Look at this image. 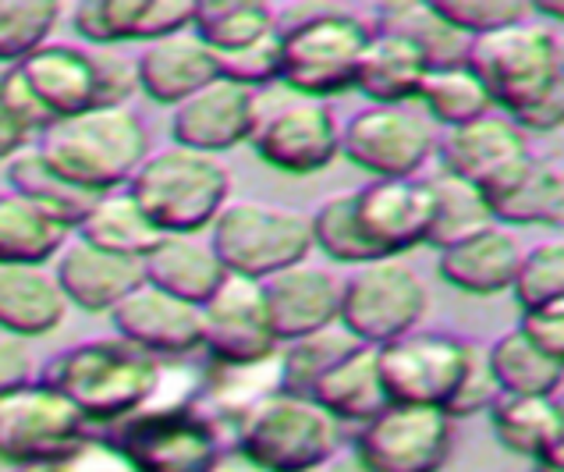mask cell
Returning <instances> with one entry per match:
<instances>
[{
    "instance_id": "21",
    "label": "cell",
    "mask_w": 564,
    "mask_h": 472,
    "mask_svg": "<svg viewBox=\"0 0 564 472\" xmlns=\"http://www.w3.org/2000/svg\"><path fill=\"white\" fill-rule=\"evenodd\" d=\"M260 288H263L273 337H278L281 345L337 323L341 281H337L330 270L310 264V259L270 273L267 281H260Z\"/></svg>"
},
{
    "instance_id": "29",
    "label": "cell",
    "mask_w": 564,
    "mask_h": 472,
    "mask_svg": "<svg viewBox=\"0 0 564 472\" xmlns=\"http://www.w3.org/2000/svg\"><path fill=\"white\" fill-rule=\"evenodd\" d=\"M64 317V302L54 273L46 267H0V334L4 337H46L54 334Z\"/></svg>"
},
{
    "instance_id": "16",
    "label": "cell",
    "mask_w": 564,
    "mask_h": 472,
    "mask_svg": "<svg viewBox=\"0 0 564 472\" xmlns=\"http://www.w3.org/2000/svg\"><path fill=\"white\" fill-rule=\"evenodd\" d=\"M351 210L377 259H401L415 246H426L430 192L423 178H369L351 189Z\"/></svg>"
},
{
    "instance_id": "30",
    "label": "cell",
    "mask_w": 564,
    "mask_h": 472,
    "mask_svg": "<svg viewBox=\"0 0 564 472\" xmlns=\"http://www.w3.org/2000/svg\"><path fill=\"white\" fill-rule=\"evenodd\" d=\"M4 178H8L4 185L11 192H19L22 200H29L40 210V214L57 221L61 227H68V232H75L78 221L89 214V206L100 200V195L68 182V178L36 150V142H29L25 150L4 160Z\"/></svg>"
},
{
    "instance_id": "48",
    "label": "cell",
    "mask_w": 564,
    "mask_h": 472,
    "mask_svg": "<svg viewBox=\"0 0 564 472\" xmlns=\"http://www.w3.org/2000/svg\"><path fill=\"white\" fill-rule=\"evenodd\" d=\"M519 331L533 341L540 352H546L551 360L564 363V305L554 309H536V313H522Z\"/></svg>"
},
{
    "instance_id": "53",
    "label": "cell",
    "mask_w": 564,
    "mask_h": 472,
    "mask_svg": "<svg viewBox=\"0 0 564 472\" xmlns=\"http://www.w3.org/2000/svg\"><path fill=\"white\" fill-rule=\"evenodd\" d=\"M11 472H54L51 465H25V469H11Z\"/></svg>"
},
{
    "instance_id": "50",
    "label": "cell",
    "mask_w": 564,
    "mask_h": 472,
    "mask_svg": "<svg viewBox=\"0 0 564 472\" xmlns=\"http://www.w3.org/2000/svg\"><path fill=\"white\" fill-rule=\"evenodd\" d=\"M32 142L29 128L19 121V114L11 110L8 93H4V68H0V160H11L19 150Z\"/></svg>"
},
{
    "instance_id": "3",
    "label": "cell",
    "mask_w": 564,
    "mask_h": 472,
    "mask_svg": "<svg viewBox=\"0 0 564 472\" xmlns=\"http://www.w3.org/2000/svg\"><path fill=\"white\" fill-rule=\"evenodd\" d=\"M156 373L160 360L115 334L61 348L43 363L36 380L54 387L61 398H68L86 416L93 433H100L147 405Z\"/></svg>"
},
{
    "instance_id": "38",
    "label": "cell",
    "mask_w": 564,
    "mask_h": 472,
    "mask_svg": "<svg viewBox=\"0 0 564 472\" xmlns=\"http://www.w3.org/2000/svg\"><path fill=\"white\" fill-rule=\"evenodd\" d=\"M188 29L214 54H228L278 32V11L263 0H203L192 11Z\"/></svg>"
},
{
    "instance_id": "40",
    "label": "cell",
    "mask_w": 564,
    "mask_h": 472,
    "mask_svg": "<svg viewBox=\"0 0 564 472\" xmlns=\"http://www.w3.org/2000/svg\"><path fill=\"white\" fill-rule=\"evenodd\" d=\"M362 345V341L351 337L341 323H330L324 331H313L305 337L284 341L278 348V363H281V390L288 395H302L310 398L313 384L324 377L327 369H334L337 363L351 355Z\"/></svg>"
},
{
    "instance_id": "11",
    "label": "cell",
    "mask_w": 564,
    "mask_h": 472,
    "mask_svg": "<svg viewBox=\"0 0 564 472\" xmlns=\"http://www.w3.org/2000/svg\"><path fill=\"white\" fill-rule=\"evenodd\" d=\"M89 433L86 416L36 377L0 395V462L11 469L57 465Z\"/></svg>"
},
{
    "instance_id": "13",
    "label": "cell",
    "mask_w": 564,
    "mask_h": 472,
    "mask_svg": "<svg viewBox=\"0 0 564 472\" xmlns=\"http://www.w3.org/2000/svg\"><path fill=\"white\" fill-rule=\"evenodd\" d=\"M337 153L369 178H415L437 153V132L412 104H369L345 121Z\"/></svg>"
},
{
    "instance_id": "37",
    "label": "cell",
    "mask_w": 564,
    "mask_h": 472,
    "mask_svg": "<svg viewBox=\"0 0 564 472\" xmlns=\"http://www.w3.org/2000/svg\"><path fill=\"white\" fill-rule=\"evenodd\" d=\"M72 235H78V238L89 242V246H96V249H107V253H118V256H132V259H142L160 238H164L124 189L104 192L100 200L89 206V214L78 221V227H75Z\"/></svg>"
},
{
    "instance_id": "5",
    "label": "cell",
    "mask_w": 564,
    "mask_h": 472,
    "mask_svg": "<svg viewBox=\"0 0 564 472\" xmlns=\"http://www.w3.org/2000/svg\"><path fill=\"white\" fill-rule=\"evenodd\" d=\"M281 83L305 100L351 89L369 22L334 4H295L278 11Z\"/></svg>"
},
{
    "instance_id": "17",
    "label": "cell",
    "mask_w": 564,
    "mask_h": 472,
    "mask_svg": "<svg viewBox=\"0 0 564 472\" xmlns=\"http://www.w3.org/2000/svg\"><path fill=\"white\" fill-rule=\"evenodd\" d=\"M337 139H341V125L334 110L319 100H299L260 114L249 142L267 168L305 178L324 171L337 157Z\"/></svg>"
},
{
    "instance_id": "33",
    "label": "cell",
    "mask_w": 564,
    "mask_h": 472,
    "mask_svg": "<svg viewBox=\"0 0 564 472\" xmlns=\"http://www.w3.org/2000/svg\"><path fill=\"white\" fill-rule=\"evenodd\" d=\"M310 398L337 422H359L362 427L366 419H373L380 409H387L377 348L359 345L351 355H345L341 363L313 384Z\"/></svg>"
},
{
    "instance_id": "46",
    "label": "cell",
    "mask_w": 564,
    "mask_h": 472,
    "mask_svg": "<svg viewBox=\"0 0 564 472\" xmlns=\"http://www.w3.org/2000/svg\"><path fill=\"white\" fill-rule=\"evenodd\" d=\"M501 398V390H497L494 377H490V366H487V352L476 345V355L469 363V373H465V380L458 387V395L451 398L447 405V419H469L476 412H490V405Z\"/></svg>"
},
{
    "instance_id": "28",
    "label": "cell",
    "mask_w": 564,
    "mask_h": 472,
    "mask_svg": "<svg viewBox=\"0 0 564 472\" xmlns=\"http://www.w3.org/2000/svg\"><path fill=\"white\" fill-rule=\"evenodd\" d=\"M142 278L147 285L199 309L228 278V270L220 267L209 242L199 235H164L142 256Z\"/></svg>"
},
{
    "instance_id": "45",
    "label": "cell",
    "mask_w": 564,
    "mask_h": 472,
    "mask_svg": "<svg viewBox=\"0 0 564 472\" xmlns=\"http://www.w3.org/2000/svg\"><path fill=\"white\" fill-rule=\"evenodd\" d=\"M217 61V75L228 78L235 86H246V89H260L267 83H281V40L278 32L270 36L256 40L249 46H238V51L228 54H214Z\"/></svg>"
},
{
    "instance_id": "4",
    "label": "cell",
    "mask_w": 564,
    "mask_h": 472,
    "mask_svg": "<svg viewBox=\"0 0 564 472\" xmlns=\"http://www.w3.org/2000/svg\"><path fill=\"white\" fill-rule=\"evenodd\" d=\"M36 150L93 195L118 192L150 153V128L132 107H96L40 132Z\"/></svg>"
},
{
    "instance_id": "34",
    "label": "cell",
    "mask_w": 564,
    "mask_h": 472,
    "mask_svg": "<svg viewBox=\"0 0 564 472\" xmlns=\"http://www.w3.org/2000/svg\"><path fill=\"white\" fill-rule=\"evenodd\" d=\"M68 238V227L0 185V267H46Z\"/></svg>"
},
{
    "instance_id": "6",
    "label": "cell",
    "mask_w": 564,
    "mask_h": 472,
    "mask_svg": "<svg viewBox=\"0 0 564 472\" xmlns=\"http://www.w3.org/2000/svg\"><path fill=\"white\" fill-rule=\"evenodd\" d=\"M124 192L160 235H199L231 200V178L217 157L171 142L147 153Z\"/></svg>"
},
{
    "instance_id": "12",
    "label": "cell",
    "mask_w": 564,
    "mask_h": 472,
    "mask_svg": "<svg viewBox=\"0 0 564 472\" xmlns=\"http://www.w3.org/2000/svg\"><path fill=\"white\" fill-rule=\"evenodd\" d=\"M135 472H206L224 451L199 405L185 409H139L115 427L100 430Z\"/></svg>"
},
{
    "instance_id": "36",
    "label": "cell",
    "mask_w": 564,
    "mask_h": 472,
    "mask_svg": "<svg viewBox=\"0 0 564 472\" xmlns=\"http://www.w3.org/2000/svg\"><path fill=\"white\" fill-rule=\"evenodd\" d=\"M487 352L490 377L501 395H529V398H557L564 363L540 352L519 328L505 331Z\"/></svg>"
},
{
    "instance_id": "19",
    "label": "cell",
    "mask_w": 564,
    "mask_h": 472,
    "mask_svg": "<svg viewBox=\"0 0 564 472\" xmlns=\"http://www.w3.org/2000/svg\"><path fill=\"white\" fill-rule=\"evenodd\" d=\"M437 157L444 171L465 178V182H473L487 195L522 160L533 157V146H529V136L511 118H505L501 110H490L469 125L451 128L444 139H437Z\"/></svg>"
},
{
    "instance_id": "39",
    "label": "cell",
    "mask_w": 564,
    "mask_h": 472,
    "mask_svg": "<svg viewBox=\"0 0 564 472\" xmlns=\"http://www.w3.org/2000/svg\"><path fill=\"white\" fill-rule=\"evenodd\" d=\"M415 100L430 118V125H444L447 132L494 110L487 89L479 86V78L465 68V64H455V68H430L423 75V83H419Z\"/></svg>"
},
{
    "instance_id": "2",
    "label": "cell",
    "mask_w": 564,
    "mask_h": 472,
    "mask_svg": "<svg viewBox=\"0 0 564 472\" xmlns=\"http://www.w3.org/2000/svg\"><path fill=\"white\" fill-rule=\"evenodd\" d=\"M494 110H501L522 132H554L564 118V61L557 25L519 22L469 40L465 51Z\"/></svg>"
},
{
    "instance_id": "14",
    "label": "cell",
    "mask_w": 564,
    "mask_h": 472,
    "mask_svg": "<svg viewBox=\"0 0 564 472\" xmlns=\"http://www.w3.org/2000/svg\"><path fill=\"white\" fill-rule=\"evenodd\" d=\"M451 422L441 409L387 405L362 422L351 451L373 472H441L455 441Z\"/></svg>"
},
{
    "instance_id": "43",
    "label": "cell",
    "mask_w": 564,
    "mask_h": 472,
    "mask_svg": "<svg viewBox=\"0 0 564 472\" xmlns=\"http://www.w3.org/2000/svg\"><path fill=\"white\" fill-rule=\"evenodd\" d=\"M514 302L522 313L564 305V246L561 238L536 242L533 249H522L519 270H514Z\"/></svg>"
},
{
    "instance_id": "35",
    "label": "cell",
    "mask_w": 564,
    "mask_h": 472,
    "mask_svg": "<svg viewBox=\"0 0 564 472\" xmlns=\"http://www.w3.org/2000/svg\"><path fill=\"white\" fill-rule=\"evenodd\" d=\"M423 185L430 192V232H426V246L433 249H447L455 242H465L479 232H487L494 224L490 206L482 200V192L465 182V178L451 174V171H433L423 178Z\"/></svg>"
},
{
    "instance_id": "54",
    "label": "cell",
    "mask_w": 564,
    "mask_h": 472,
    "mask_svg": "<svg viewBox=\"0 0 564 472\" xmlns=\"http://www.w3.org/2000/svg\"><path fill=\"white\" fill-rule=\"evenodd\" d=\"M533 472H536V469H533Z\"/></svg>"
},
{
    "instance_id": "44",
    "label": "cell",
    "mask_w": 564,
    "mask_h": 472,
    "mask_svg": "<svg viewBox=\"0 0 564 472\" xmlns=\"http://www.w3.org/2000/svg\"><path fill=\"white\" fill-rule=\"evenodd\" d=\"M433 11L469 40L519 25L533 14L525 0H433Z\"/></svg>"
},
{
    "instance_id": "20",
    "label": "cell",
    "mask_w": 564,
    "mask_h": 472,
    "mask_svg": "<svg viewBox=\"0 0 564 472\" xmlns=\"http://www.w3.org/2000/svg\"><path fill=\"white\" fill-rule=\"evenodd\" d=\"M115 334L128 345L142 348L153 360H182V355L199 352V309L182 299L167 296L153 285L142 281L110 309Z\"/></svg>"
},
{
    "instance_id": "52",
    "label": "cell",
    "mask_w": 564,
    "mask_h": 472,
    "mask_svg": "<svg viewBox=\"0 0 564 472\" xmlns=\"http://www.w3.org/2000/svg\"><path fill=\"white\" fill-rule=\"evenodd\" d=\"M310 472H373V469H369L356 451L337 448L334 454H327V459L319 462V465H313Z\"/></svg>"
},
{
    "instance_id": "18",
    "label": "cell",
    "mask_w": 564,
    "mask_h": 472,
    "mask_svg": "<svg viewBox=\"0 0 564 472\" xmlns=\"http://www.w3.org/2000/svg\"><path fill=\"white\" fill-rule=\"evenodd\" d=\"M256 125H260V96L220 75L171 107V139L206 157H220L249 142Z\"/></svg>"
},
{
    "instance_id": "23",
    "label": "cell",
    "mask_w": 564,
    "mask_h": 472,
    "mask_svg": "<svg viewBox=\"0 0 564 472\" xmlns=\"http://www.w3.org/2000/svg\"><path fill=\"white\" fill-rule=\"evenodd\" d=\"M196 0H83L72 8V25L89 46L153 43L192 25Z\"/></svg>"
},
{
    "instance_id": "32",
    "label": "cell",
    "mask_w": 564,
    "mask_h": 472,
    "mask_svg": "<svg viewBox=\"0 0 564 472\" xmlns=\"http://www.w3.org/2000/svg\"><path fill=\"white\" fill-rule=\"evenodd\" d=\"M369 29L391 32V36L415 46V54L423 57L426 72L465 64V51H469V36H462L455 25H447L441 14L433 11V4H415V0L377 4L373 19H369Z\"/></svg>"
},
{
    "instance_id": "49",
    "label": "cell",
    "mask_w": 564,
    "mask_h": 472,
    "mask_svg": "<svg viewBox=\"0 0 564 472\" xmlns=\"http://www.w3.org/2000/svg\"><path fill=\"white\" fill-rule=\"evenodd\" d=\"M32 380V352L25 341L0 334V395Z\"/></svg>"
},
{
    "instance_id": "25",
    "label": "cell",
    "mask_w": 564,
    "mask_h": 472,
    "mask_svg": "<svg viewBox=\"0 0 564 472\" xmlns=\"http://www.w3.org/2000/svg\"><path fill=\"white\" fill-rule=\"evenodd\" d=\"M519 259H522V242L514 238V232H508L501 224H490L487 232L441 249L437 273L444 278V285L465 291V296L487 299L511 291Z\"/></svg>"
},
{
    "instance_id": "47",
    "label": "cell",
    "mask_w": 564,
    "mask_h": 472,
    "mask_svg": "<svg viewBox=\"0 0 564 472\" xmlns=\"http://www.w3.org/2000/svg\"><path fill=\"white\" fill-rule=\"evenodd\" d=\"M54 472H135L132 462L107 441L104 433H89L83 444H78L68 459L51 465Z\"/></svg>"
},
{
    "instance_id": "24",
    "label": "cell",
    "mask_w": 564,
    "mask_h": 472,
    "mask_svg": "<svg viewBox=\"0 0 564 472\" xmlns=\"http://www.w3.org/2000/svg\"><path fill=\"white\" fill-rule=\"evenodd\" d=\"M132 68L135 89H142L153 104L164 107H178L196 89L217 78L214 51L192 29L142 43V51L132 57Z\"/></svg>"
},
{
    "instance_id": "51",
    "label": "cell",
    "mask_w": 564,
    "mask_h": 472,
    "mask_svg": "<svg viewBox=\"0 0 564 472\" xmlns=\"http://www.w3.org/2000/svg\"><path fill=\"white\" fill-rule=\"evenodd\" d=\"M206 472H270V469H263V465H256L249 454H241L238 448H224L214 462H209V469Z\"/></svg>"
},
{
    "instance_id": "31",
    "label": "cell",
    "mask_w": 564,
    "mask_h": 472,
    "mask_svg": "<svg viewBox=\"0 0 564 472\" xmlns=\"http://www.w3.org/2000/svg\"><path fill=\"white\" fill-rule=\"evenodd\" d=\"M423 75L426 64L415 54V46L391 36V32L369 29V40L356 61V83H351V89H359L369 104H412Z\"/></svg>"
},
{
    "instance_id": "15",
    "label": "cell",
    "mask_w": 564,
    "mask_h": 472,
    "mask_svg": "<svg viewBox=\"0 0 564 472\" xmlns=\"http://www.w3.org/2000/svg\"><path fill=\"white\" fill-rule=\"evenodd\" d=\"M199 337L209 363H260L281 348L273 337L260 281L228 273L199 305Z\"/></svg>"
},
{
    "instance_id": "9",
    "label": "cell",
    "mask_w": 564,
    "mask_h": 472,
    "mask_svg": "<svg viewBox=\"0 0 564 472\" xmlns=\"http://www.w3.org/2000/svg\"><path fill=\"white\" fill-rule=\"evenodd\" d=\"M430 305L423 278L405 259H373L362 264L341 281L337 323L369 348L419 328Z\"/></svg>"
},
{
    "instance_id": "22",
    "label": "cell",
    "mask_w": 564,
    "mask_h": 472,
    "mask_svg": "<svg viewBox=\"0 0 564 472\" xmlns=\"http://www.w3.org/2000/svg\"><path fill=\"white\" fill-rule=\"evenodd\" d=\"M51 273L64 302L86 309V313H110L128 291L147 281L142 278V259L96 249L78 235H72L57 249Z\"/></svg>"
},
{
    "instance_id": "10",
    "label": "cell",
    "mask_w": 564,
    "mask_h": 472,
    "mask_svg": "<svg viewBox=\"0 0 564 472\" xmlns=\"http://www.w3.org/2000/svg\"><path fill=\"white\" fill-rule=\"evenodd\" d=\"M476 355L473 341L447 331H409L377 348L387 405L447 409Z\"/></svg>"
},
{
    "instance_id": "42",
    "label": "cell",
    "mask_w": 564,
    "mask_h": 472,
    "mask_svg": "<svg viewBox=\"0 0 564 472\" xmlns=\"http://www.w3.org/2000/svg\"><path fill=\"white\" fill-rule=\"evenodd\" d=\"M310 232H313V249L330 256L334 264L345 267H362L373 264V253H369L366 238L356 224V210H351V189L348 192H334L324 203L316 206V214H310Z\"/></svg>"
},
{
    "instance_id": "27",
    "label": "cell",
    "mask_w": 564,
    "mask_h": 472,
    "mask_svg": "<svg viewBox=\"0 0 564 472\" xmlns=\"http://www.w3.org/2000/svg\"><path fill=\"white\" fill-rule=\"evenodd\" d=\"M490 217L501 227H561L564 221V178L554 160L529 157L487 195Z\"/></svg>"
},
{
    "instance_id": "26",
    "label": "cell",
    "mask_w": 564,
    "mask_h": 472,
    "mask_svg": "<svg viewBox=\"0 0 564 472\" xmlns=\"http://www.w3.org/2000/svg\"><path fill=\"white\" fill-rule=\"evenodd\" d=\"M494 433L511 454L533 459L536 472H564V419L557 398L501 395L490 405Z\"/></svg>"
},
{
    "instance_id": "1",
    "label": "cell",
    "mask_w": 564,
    "mask_h": 472,
    "mask_svg": "<svg viewBox=\"0 0 564 472\" xmlns=\"http://www.w3.org/2000/svg\"><path fill=\"white\" fill-rule=\"evenodd\" d=\"M11 110L36 139L57 121L78 118L96 107H128L135 93L132 57L78 43H43L25 61L4 68Z\"/></svg>"
},
{
    "instance_id": "41",
    "label": "cell",
    "mask_w": 564,
    "mask_h": 472,
    "mask_svg": "<svg viewBox=\"0 0 564 472\" xmlns=\"http://www.w3.org/2000/svg\"><path fill=\"white\" fill-rule=\"evenodd\" d=\"M57 22V0H0V68H11L51 43Z\"/></svg>"
},
{
    "instance_id": "8",
    "label": "cell",
    "mask_w": 564,
    "mask_h": 472,
    "mask_svg": "<svg viewBox=\"0 0 564 472\" xmlns=\"http://www.w3.org/2000/svg\"><path fill=\"white\" fill-rule=\"evenodd\" d=\"M231 448L270 472H310L341 448V422L313 398L273 390L238 422Z\"/></svg>"
},
{
    "instance_id": "7",
    "label": "cell",
    "mask_w": 564,
    "mask_h": 472,
    "mask_svg": "<svg viewBox=\"0 0 564 472\" xmlns=\"http://www.w3.org/2000/svg\"><path fill=\"white\" fill-rule=\"evenodd\" d=\"M209 249L228 273L267 281L270 273L310 259V214L260 200H228L209 224Z\"/></svg>"
}]
</instances>
